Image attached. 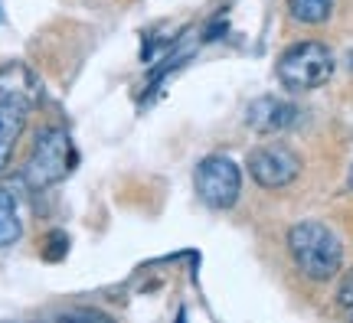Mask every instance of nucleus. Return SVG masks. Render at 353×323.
Returning <instances> with one entry per match:
<instances>
[{
	"label": "nucleus",
	"instance_id": "1",
	"mask_svg": "<svg viewBox=\"0 0 353 323\" xmlns=\"http://www.w3.org/2000/svg\"><path fill=\"white\" fill-rule=\"evenodd\" d=\"M288 251L298 264V271L311 281H330L343 268V245L337 232L327 229L324 222H314V219L291 225Z\"/></svg>",
	"mask_w": 353,
	"mask_h": 323
},
{
	"label": "nucleus",
	"instance_id": "2",
	"mask_svg": "<svg viewBox=\"0 0 353 323\" xmlns=\"http://www.w3.org/2000/svg\"><path fill=\"white\" fill-rule=\"evenodd\" d=\"M76 170V147L65 127H46L39 131L33 154L23 167V183L30 189H46L63 183L65 176Z\"/></svg>",
	"mask_w": 353,
	"mask_h": 323
},
{
	"label": "nucleus",
	"instance_id": "3",
	"mask_svg": "<svg viewBox=\"0 0 353 323\" xmlns=\"http://www.w3.org/2000/svg\"><path fill=\"white\" fill-rule=\"evenodd\" d=\"M275 75L288 92L321 88L324 82H330V75H334V52H330L324 43H317V39L294 43V46H288V50L278 56Z\"/></svg>",
	"mask_w": 353,
	"mask_h": 323
},
{
	"label": "nucleus",
	"instance_id": "4",
	"mask_svg": "<svg viewBox=\"0 0 353 323\" xmlns=\"http://www.w3.org/2000/svg\"><path fill=\"white\" fill-rule=\"evenodd\" d=\"M193 187L210 209H232L242 193V170L223 154L203 157L193 174Z\"/></svg>",
	"mask_w": 353,
	"mask_h": 323
},
{
	"label": "nucleus",
	"instance_id": "5",
	"mask_svg": "<svg viewBox=\"0 0 353 323\" xmlns=\"http://www.w3.org/2000/svg\"><path fill=\"white\" fill-rule=\"evenodd\" d=\"M249 174L259 187L265 189H281L294 183L298 174H301V157L288 147V144H262L249 154Z\"/></svg>",
	"mask_w": 353,
	"mask_h": 323
},
{
	"label": "nucleus",
	"instance_id": "6",
	"mask_svg": "<svg viewBox=\"0 0 353 323\" xmlns=\"http://www.w3.org/2000/svg\"><path fill=\"white\" fill-rule=\"evenodd\" d=\"M0 105L33 112L39 105V79L26 63L0 65Z\"/></svg>",
	"mask_w": 353,
	"mask_h": 323
},
{
	"label": "nucleus",
	"instance_id": "7",
	"mask_svg": "<svg viewBox=\"0 0 353 323\" xmlns=\"http://www.w3.org/2000/svg\"><path fill=\"white\" fill-rule=\"evenodd\" d=\"M245 121L252 131L259 134H278V131H288L294 121H298V108L291 101H281L275 95H262L249 105L245 112Z\"/></svg>",
	"mask_w": 353,
	"mask_h": 323
},
{
	"label": "nucleus",
	"instance_id": "8",
	"mask_svg": "<svg viewBox=\"0 0 353 323\" xmlns=\"http://www.w3.org/2000/svg\"><path fill=\"white\" fill-rule=\"evenodd\" d=\"M26 114L23 108H10V105H0V174L10 167V157L17 150V137L23 134L26 127Z\"/></svg>",
	"mask_w": 353,
	"mask_h": 323
},
{
	"label": "nucleus",
	"instance_id": "9",
	"mask_svg": "<svg viewBox=\"0 0 353 323\" xmlns=\"http://www.w3.org/2000/svg\"><path fill=\"white\" fill-rule=\"evenodd\" d=\"M20 236H23V222H20L17 193L0 183V249H10Z\"/></svg>",
	"mask_w": 353,
	"mask_h": 323
},
{
	"label": "nucleus",
	"instance_id": "10",
	"mask_svg": "<svg viewBox=\"0 0 353 323\" xmlns=\"http://www.w3.org/2000/svg\"><path fill=\"white\" fill-rule=\"evenodd\" d=\"M288 10L298 23H307V26H317L324 23L334 10V0H288Z\"/></svg>",
	"mask_w": 353,
	"mask_h": 323
},
{
	"label": "nucleus",
	"instance_id": "11",
	"mask_svg": "<svg viewBox=\"0 0 353 323\" xmlns=\"http://www.w3.org/2000/svg\"><path fill=\"white\" fill-rule=\"evenodd\" d=\"M341 304L343 307H353V274L343 278V287H341Z\"/></svg>",
	"mask_w": 353,
	"mask_h": 323
},
{
	"label": "nucleus",
	"instance_id": "12",
	"mask_svg": "<svg viewBox=\"0 0 353 323\" xmlns=\"http://www.w3.org/2000/svg\"><path fill=\"white\" fill-rule=\"evenodd\" d=\"M350 189H353V167H350Z\"/></svg>",
	"mask_w": 353,
	"mask_h": 323
}]
</instances>
